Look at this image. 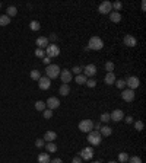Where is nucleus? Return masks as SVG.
Here are the masks:
<instances>
[{"label": "nucleus", "instance_id": "f257e3e1", "mask_svg": "<svg viewBox=\"0 0 146 163\" xmlns=\"http://www.w3.org/2000/svg\"><path fill=\"white\" fill-rule=\"evenodd\" d=\"M45 74H47V77L50 80L51 79H56V77L60 76V67L57 64H48L47 68H45Z\"/></svg>", "mask_w": 146, "mask_h": 163}, {"label": "nucleus", "instance_id": "f03ea898", "mask_svg": "<svg viewBox=\"0 0 146 163\" xmlns=\"http://www.w3.org/2000/svg\"><path fill=\"white\" fill-rule=\"evenodd\" d=\"M102 47H104V42H102V39H101L99 36H92V38L89 39L88 48H91V50H94V51H99V50H102Z\"/></svg>", "mask_w": 146, "mask_h": 163}, {"label": "nucleus", "instance_id": "7ed1b4c3", "mask_svg": "<svg viewBox=\"0 0 146 163\" xmlns=\"http://www.w3.org/2000/svg\"><path fill=\"white\" fill-rule=\"evenodd\" d=\"M88 141H89V144H92V146H99L101 144V141H102V137H101V134H99V131H91V133H88Z\"/></svg>", "mask_w": 146, "mask_h": 163}, {"label": "nucleus", "instance_id": "20e7f679", "mask_svg": "<svg viewBox=\"0 0 146 163\" xmlns=\"http://www.w3.org/2000/svg\"><path fill=\"white\" fill-rule=\"evenodd\" d=\"M45 55L50 57V58H56V57L60 55V48L56 44H51V45H48L45 48Z\"/></svg>", "mask_w": 146, "mask_h": 163}, {"label": "nucleus", "instance_id": "39448f33", "mask_svg": "<svg viewBox=\"0 0 146 163\" xmlns=\"http://www.w3.org/2000/svg\"><path fill=\"white\" fill-rule=\"evenodd\" d=\"M92 128H94V122L91 119H83L79 122V130L82 133H91Z\"/></svg>", "mask_w": 146, "mask_h": 163}, {"label": "nucleus", "instance_id": "423d86ee", "mask_svg": "<svg viewBox=\"0 0 146 163\" xmlns=\"http://www.w3.org/2000/svg\"><path fill=\"white\" fill-rule=\"evenodd\" d=\"M126 85L129 86V89L134 90V89H137V88H139V85H140V80H139L136 76H130V77L126 80Z\"/></svg>", "mask_w": 146, "mask_h": 163}, {"label": "nucleus", "instance_id": "0eeeda50", "mask_svg": "<svg viewBox=\"0 0 146 163\" xmlns=\"http://www.w3.org/2000/svg\"><path fill=\"white\" fill-rule=\"evenodd\" d=\"M98 12L102 13V15H107V13H111L113 12V8H111V2H102L98 8Z\"/></svg>", "mask_w": 146, "mask_h": 163}, {"label": "nucleus", "instance_id": "6e6552de", "mask_svg": "<svg viewBox=\"0 0 146 163\" xmlns=\"http://www.w3.org/2000/svg\"><path fill=\"white\" fill-rule=\"evenodd\" d=\"M83 71H85V77H92V76H95L96 74V66L95 64H88V66H85L83 67Z\"/></svg>", "mask_w": 146, "mask_h": 163}, {"label": "nucleus", "instance_id": "1a4fd4ad", "mask_svg": "<svg viewBox=\"0 0 146 163\" xmlns=\"http://www.w3.org/2000/svg\"><path fill=\"white\" fill-rule=\"evenodd\" d=\"M94 157V150H92V147H85V149H82V151H81V159L82 160H91Z\"/></svg>", "mask_w": 146, "mask_h": 163}, {"label": "nucleus", "instance_id": "9d476101", "mask_svg": "<svg viewBox=\"0 0 146 163\" xmlns=\"http://www.w3.org/2000/svg\"><path fill=\"white\" fill-rule=\"evenodd\" d=\"M38 86H40V89L41 90H47L50 86H51V80L45 76V77H40V80H38Z\"/></svg>", "mask_w": 146, "mask_h": 163}, {"label": "nucleus", "instance_id": "9b49d317", "mask_svg": "<svg viewBox=\"0 0 146 163\" xmlns=\"http://www.w3.org/2000/svg\"><path fill=\"white\" fill-rule=\"evenodd\" d=\"M123 118H124V112H123L121 109H114L111 114H110V119H111V121H116V122L121 121Z\"/></svg>", "mask_w": 146, "mask_h": 163}, {"label": "nucleus", "instance_id": "f8f14e48", "mask_svg": "<svg viewBox=\"0 0 146 163\" xmlns=\"http://www.w3.org/2000/svg\"><path fill=\"white\" fill-rule=\"evenodd\" d=\"M121 98H123V101H126V102H132V101L134 99V90H132V89L123 90V92H121Z\"/></svg>", "mask_w": 146, "mask_h": 163}, {"label": "nucleus", "instance_id": "ddd939ff", "mask_svg": "<svg viewBox=\"0 0 146 163\" xmlns=\"http://www.w3.org/2000/svg\"><path fill=\"white\" fill-rule=\"evenodd\" d=\"M60 79L63 82V85H69V82L72 80V71L69 70H61L60 71Z\"/></svg>", "mask_w": 146, "mask_h": 163}, {"label": "nucleus", "instance_id": "4468645a", "mask_svg": "<svg viewBox=\"0 0 146 163\" xmlns=\"http://www.w3.org/2000/svg\"><path fill=\"white\" fill-rule=\"evenodd\" d=\"M45 106H48V109H57L59 106H60V101L57 99V98H48V101H47V103H45Z\"/></svg>", "mask_w": 146, "mask_h": 163}, {"label": "nucleus", "instance_id": "2eb2a0df", "mask_svg": "<svg viewBox=\"0 0 146 163\" xmlns=\"http://www.w3.org/2000/svg\"><path fill=\"white\" fill-rule=\"evenodd\" d=\"M136 44H137V41H136V38L133 35H126L124 36V45L126 47L133 48V47H136Z\"/></svg>", "mask_w": 146, "mask_h": 163}, {"label": "nucleus", "instance_id": "dca6fc26", "mask_svg": "<svg viewBox=\"0 0 146 163\" xmlns=\"http://www.w3.org/2000/svg\"><path fill=\"white\" fill-rule=\"evenodd\" d=\"M36 47L44 50L48 47V38L47 36H40V38H36Z\"/></svg>", "mask_w": 146, "mask_h": 163}, {"label": "nucleus", "instance_id": "f3484780", "mask_svg": "<svg viewBox=\"0 0 146 163\" xmlns=\"http://www.w3.org/2000/svg\"><path fill=\"white\" fill-rule=\"evenodd\" d=\"M99 134H102L104 137H110V136L113 134V128L108 127V125H104V127L99 128Z\"/></svg>", "mask_w": 146, "mask_h": 163}, {"label": "nucleus", "instance_id": "a211bd4d", "mask_svg": "<svg viewBox=\"0 0 146 163\" xmlns=\"http://www.w3.org/2000/svg\"><path fill=\"white\" fill-rule=\"evenodd\" d=\"M57 138V134L54 131H47L44 134V141H48V143H53L54 140Z\"/></svg>", "mask_w": 146, "mask_h": 163}, {"label": "nucleus", "instance_id": "6ab92c4d", "mask_svg": "<svg viewBox=\"0 0 146 163\" xmlns=\"http://www.w3.org/2000/svg\"><path fill=\"white\" fill-rule=\"evenodd\" d=\"M116 74L114 73H107V76H105V83L107 85H114L116 83Z\"/></svg>", "mask_w": 146, "mask_h": 163}, {"label": "nucleus", "instance_id": "aec40b11", "mask_svg": "<svg viewBox=\"0 0 146 163\" xmlns=\"http://www.w3.org/2000/svg\"><path fill=\"white\" fill-rule=\"evenodd\" d=\"M50 156L48 153H40L38 154V163H50Z\"/></svg>", "mask_w": 146, "mask_h": 163}, {"label": "nucleus", "instance_id": "412c9836", "mask_svg": "<svg viewBox=\"0 0 146 163\" xmlns=\"http://www.w3.org/2000/svg\"><path fill=\"white\" fill-rule=\"evenodd\" d=\"M110 19H111V22H114V23L120 22V21H121L120 12H111V13H110Z\"/></svg>", "mask_w": 146, "mask_h": 163}, {"label": "nucleus", "instance_id": "4be33fe9", "mask_svg": "<svg viewBox=\"0 0 146 163\" xmlns=\"http://www.w3.org/2000/svg\"><path fill=\"white\" fill-rule=\"evenodd\" d=\"M69 93H70L69 85H61V86H60V95H61V96H67Z\"/></svg>", "mask_w": 146, "mask_h": 163}, {"label": "nucleus", "instance_id": "5701e85b", "mask_svg": "<svg viewBox=\"0 0 146 163\" xmlns=\"http://www.w3.org/2000/svg\"><path fill=\"white\" fill-rule=\"evenodd\" d=\"M29 28H31V31H40V29H41V25H40L38 21H31Z\"/></svg>", "mask_w": 146, "mask_h": 163}, {"label": "nucleus", "instance_id": "b1692460", "mask_svg": "<svg viewBox=\"0 0 146 163\" xmlns=\"http://www.w3.org/2000/svg\"><path fill=\"white\" fill-rule=\"evenodd\" d=\"M10 23V18L9 16H6V15H2L0 16V26H6V25H9Z\"/></svg>", "mask_w": 146, "mask_h": 163}, {"label": "nucleus", "instance_id": "393cba45", "mask_svg": "<svg viewBox=\"0 0 146 163\" xmlns=\"http://www.w3.org/2000/svg\"><path fill=\"white\" fill-rule=\"evenodd\" d=\"M16 13H18V9H16L15 6H9V8H8V13H6V16L12 18V16H16Z\"/></svg>", "mask_w": 146, "mask_h": 163}, {"label": "nucleus", "instance_id": "a878e982", "mask_svg": "<svg viewBox=\"0 0 146 163\" xmlns=\"http://www.w3.org/2000/svg\"><path fill=\"white\" fill-rule=\"evenodd\" d=\"M45 149H47L48 153H56V151H57V146H56L54 143H47V144H45Z\"/></svg>", "mask_w": 146, "mask_h": 163}, {"label": "nucleus", "instance_id": "bb28decb", "mask_svg": "<svg viewBox=\"0 0 146 163\" xmlns=\"http://www.w3.org/2000/svg\"><path fill=\"white\" fill-rule=\"evenodd\" d=\"M127 160H129V154H127L126 151H121V153L118 154V162H120V163H127Z\"/></svg>", "mask_w": 146, "mask_h": 163}, {"label": "nucleus", "instance_id": "cd10ccee", "mask_svg": "<svg viewBox=\"0 0 146 163\" xmlns=\"http://www.w3.org/2000/svg\"><path fill=\"white\" fill-rule=\"evenodd\" d=\"M75 82H76L78 85H85V83H86V77H85L83 74H78L76 79H75Z\"/></svg>", "mask_w": 146, "mask_h": 163}, {"label": "nucleus", "instance_id": "c85d7f7f", "mask_svg": "<svg viewBox=\"0 0 146 163\" xmlns=\"http://www.w3.org/2000/svg\"><path fill=\"white\" fill-rule=\"evenodd\" d=\"M29 76H31V79H32V80H40L41 73H40V70H32Z\"/></svg>", "mask_w": 146, "mask_h": 163}, {"label": "nucleus", "instance_id": "c756f323", "mask_svg": "<svg viewBox=\"0 0 146 163\" xmlns=\"http://www.w3.org/2000/svg\"><path fill=\"white\" fill-rule=\"evenodd\" d=\"M105 70L108 73H114V63L113 61H107L105 63Z\"/></svg>", "mask_w": 146, "mask_h": 163}, {"label": "nucleus", "instance_id": "7c9ffc66", "mask_svg": "<svg viewBox=\"0 0 146 163\" xmlns=\"http://www.w3.org/2000/svg\"><path fill=\"white\" fill-rule=\"evenodd\" d=\"M35 109H36V111H44V109H45V103H44L43 101H36V102H35Z\"/></svg>", "mask_w": 146, "mask_h": 163}, {"label": "nucleus", "instance_id": "2f4dec72", "mask_svg": "<svg viewBox=\"0 0 146 163\" xmlns=\"http://www.w3.org/2000/svg\"><path fill=\"white\" fill-rule=\"evenodd\" d=\"M111 8H113L116 12H118V10H121L123 3H121V2H114V3H111Z\"/></svg>", "mask_w": 146, "mask_h": 163}, {"label": "nucleus", "instance_id": "473e14b6", "mask_svg": "<svg viewBox=\"0 0 146 163\" xmlns=\"http://www.w3.org/2000/svg\"><path fill=\"white\" fill-rule=\"evenodd\" d=\"M88 88H95L96 86V80H94V79H86V83H85Z\"/></svg>", "mask_w": 146, "mask_h": 163}, {"label": "nucleus", "instance_id": "72a5a7b5", "mask_svg": "<svg viewBox=\"0 0 146 163\" xmlns=\"http://www.w3.org/2000/svg\"><path fill=\"white\" fill-rule=\"evenodd\" d=\"M127 162H129V163H142V159L137 157V156H133V157H129Z\"/></svg>", "mask_w": 146, "mask_h": 163}, {"label": "nucleus", "instance_id": "f704fd0d", "mask_svg": "<svg viewBox=\"0 0 146 163\" xmlns=\"http://www.w3.org/2000/svg\"><path fill=\"white\" fill-rule=\"evenodd\" d=\"M116 85H117V88L118 89H124V86H126V80H116Z\"/></svg>", "mask_w": 146, "mask_h": 163}, {"label": "nucleus", "instance_id": "c9c22d12", "mask_svg": "<svg viewBox=\"0 0 146 163\" xmlns=\"http://www.w3.org/2000/svg\"><path fill=\"white\" fill-rule=\"evenodd\" d=\"M143 127H145V125H143V122H142V121H136V122H134V128H136L137 131H142Z\"/></svg>", "mask_w": 146, "mask_h": 163}, {"label": "nucleus", "instance_id": "e433bc0d", "mask_svg": "<svg viewBox=\"0 0 146 163\" xmlns=\"http://www.w3.org/2000/svg\"><path fill=\"white\" fill-rule=\"evenodd\" d=\"M35 55L43 58V57L45 55V51H44V50H41V48H36V50H35Z\"/></svg>", "mask_w": 146, "mask_h": 163}, {"label": "nucleus", "instance_id": "4c0bfd02", "mask_svg": "<svg viewBox=\"0 0 146 163\" xmlns=\"http://www.w3.org/2000/svg\"><path fill=\"white\" fill-rule=\"evenodd\" d=\"M101 121H102V122H108V121H111V119H110V114H108V112H104V114L101 115Z\"/></svg>", "mask_w": 146, "mask_h": 163}, {"label": "nucleus", "instance_id": "58836bf2", "mask_svg": "<svg viewBox=\"0 0 146 163\" xmlns=\"http://www.w3.org/2000/svg\"><path fill=\"white\" fill-rule=\"evenodd\" d=\"M53 116V111L51 109H44V118L45 119H50Z\"/></svg>", "mask_w": 146, "mask_h": 163}, {"label": "nucleus", "instance_id": "ea45409f", "mask_svg": "<svg viewBox=\"0 0 146 163\" xmlns=\"http://www.w3.org/2000/svg\"><path fill=\"white\" fill-rule=\"evenodd\" d=\"M72 71H73V73H76V74H81V73L83 71V67L76 66V67H73V68H72Z\"/></svg>", "mask_w": 146, "mask_h": 163}, {"label": "nucleus", "instance_id": "a19ab883", "mask_svg": "<svg viewBox=\"0 0 146 163\" xmlns=\"http://www.w3.org/2000/svg\"><path fill=\"white\" fill-rule=\"evenodd\" d=\"M35 146L38 147V149H41V147H44V138H38L35 141Z\"/></svg>", "mask_w": 146, "mask_h": 163}, {"label": "nucleus", "instance_id": "79ce46f5", "mask_svg": "<svg viewBox=\"0 0 146 163\" xmlns=\"http://www.w3.org/2000/svg\"><path fill=\"white\" fill-rule=\"evenodd\" d=\"M48 41H53V42H56V41H57V35H56V34H51L50 38H48Z\"/></svg>", "mask_w": 146, "mask_h": 163}, {"label": "nucleus", "instance_id": "37998d69", "mask_svg": "<svg viewBox=\"0 0 146 163\" xmlns=\"http://www.w3.org/2000/svg\"><path fill=\"white\" fill-rule=\"evenodd\" d=\"M50 60H51V58H50V57H47V55H45V57H43V61H44V64H47V66L50 64Z\"/></svg>", "mask_w": 146, "mask_h": 163}, {"label": "nucleus", "instance_id": "c03bdc74", "mask_svg": "<svg viewBox=\"0 0 146 163\" xmlns=\"http://www.w3.org/2000/svg\"><path fill=\"white\" fill-rule=\"evenodd\" d=\"M72 163H82V159L81 157H75V159L72 160Z\"/></svg>", "mask_w": 146, "mask_h": 163}, {"label": "nucleus", "instance_id": "a18cd8bd", "mask_svg": "<svg viewBox=\"0 0 146 163\" xmlns=\"http://www.w3.org/2000/svg\"><path fill=\"white\" fill-rule=\"evenodd\" d=\"M50 163H63V162H61V159H53V160H50Z\"/></svg>", "mask_w": 146, "mask_h": 163}, {"label": "nucleus", "instance_id": "49530a36", "mask_svg": "<svg viewBox=\"0 0 146 163\" xmlns=\"http://www.w3.org/2000/svg\"><path fill=\"white\" fill-rule=\"evenodd\" d=\"M126 122H127V124H132V122H133V118H132V116H126Z\"/></svg>", "mask_w": 146, "mask_h": 163}, {"label": "nucleus", "instance_id": "de8ad7c7", "mask_svg": "<svg viewBox=\"0 0 146 163\" xmlns=\"http://www.w3.org/2000/svg\"><path fill=\"white\" fill-rule=\"evenodd\" d=\"M142 10H143V12L146 10V2H145V0H143V2H142Z\"/></svg>", "mask_w": 146, "mask_h": 163}, {"label": "nucleus", "instance_id": "09e8293b", "mask_svg": "<svg viewBox=\"0 0 146 163\" xmlns=\"http://www.w3.org/2000/svg\"><path fill=\"white\" fill-rule=\"evenodd\" d=\"M108 163H116V162H108Z\"/></svg>", "mask_w": 146, "mask_h": 163}, {"label": "nucleus", "instance_id": "8fccbe9b", "mask_svg": "<svg viewBox=\"0 0 146 163\" xmlns=\"http://www.w3.org/2000/svg\"><path fill=\"white\" fill-rule=\"evenodd\" d=\"M92 163H99V162H92Z\"/></svg>", "mask_w": 146, "mask_h": 163}, {"label": "nucleus", "instance_id": "3c124183", "mask_svg": "<svg viewBox=\"0 0 146 163\" xmlns=\"http://www.w3.org/2000/svg\"><path fill=\"white\" fill-rule=\"evenodd\" d=\"M0 8H2V3H0Z\"/></svg>", "mask_w": 146, "mask_h": 163}]
</instances>
